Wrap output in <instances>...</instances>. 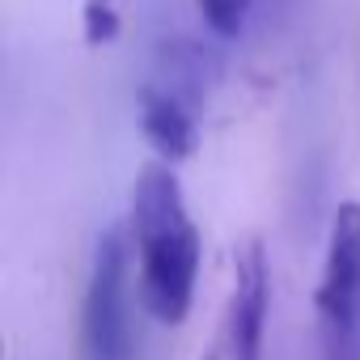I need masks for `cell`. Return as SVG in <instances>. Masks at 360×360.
<instances>
[{
    "instance_id": "6da1fadb",
    "label": "cell",
    "mask_w": 360,
    "mask_h": 360,
    "mask_svg": "<svg viewBox=\"0 0 360 360\" xmlns=\"http://www.w3.org/2000/svg\"><path fill=\"white\" fill-rule=\"evenodd\" d=\"M131 246L140 263V297L165 326L187 322L200 280V229L187 212L183 183L169 165H144L131 191Z\"/></svg>"
},
{
    "instance_id": "7a4b0ae2",
    "label": "cell",
    "mask_w": 360,
    "mask_h": 360,
    "mask_svg": "<svg viewBox=\"0 0 360 360\" xmlns=\"http://www.w3.org/2000/svg\"><path fill=\"white\" fill-rule=\"evenodd\" d=\"M326 360H360V204L347 200L330 217L322 280L314 292Z\"/></svg>"
},
{
    "instance_id": "3957f363",
    "label": "cell",
    "mask_w": 360,
    "mask_h": 360,
    "mask_svg": "<svg viewBox=\"0 0 360 360\" xmlns=\"http://www.w3.org/2000/svg\"><path fill=\"white\" fill-rule=\"evenodd\" d=\"M131 263H127V238L119 229H106L85 301H81V360H136V330H131Z\"/></svg>"
},
{
    "instance_id": "277c9868",
    "label": "cell",
    "mask_w": 360,
    "mask_h": 360,
    "mask_svg": "<svg viewBox=\"0 0 360 360\" xmlns=\"http://www.w3.org/2000/svg\"><path fill=\"white\" fill-rule=\"evenodd\" d=\"M267 301H271V276H267L263 242H246L233 259L229 301H225L212 343L200 360H263Z\"/></svg>"
},
{
    "instance_id": "5b68a950",
    "label": "cell",
    "mask_w": 360,
    "mask_h": 360,
    "mask_svg": "<svg viewBox=\"0 0 360 360\" xmlns=\"http://www.w3.org/2000/svg\"><path fill=\"white\" fill-rule=\"evenodd\" d=\"M140 127H144V140L165 161H187L195 153V144H200L195 110L187 102H178L174 94H165L161 85H144V94H140Z\"/></svg>"
},
{
    "instance_id": "8992f818",
    "label": "cell",
    "mask_w": 360,
    "mask_h": 360,
    "mask_svg": "<svg viewBox=\"0 0 360 360\" xmlns=\"http://www.w3.org/2000/svg\"><path fill=\"white\" fill-rule=\"evenodd\" d=\"M221 77V64L208 47L191 43V39H178V43H165L161 56H157V81L165 94H174L178 102H187L191 110L204 102L208 85Z\"/></svg>"
},
{
    "instance_id": "52a82bcc",
    "label": "cell",
    "mask_w": 360,
    "mask_h": 360,
    "mask_svg": "<svg viewBox=\"0 0 360 360\" xmlns=\"http://www.w3.org/2000/svg\"><path fill=\"white\" fill-rule=\"evenodd\" d=\"M250 5H255V0H195L200 18H204V22H208V30H212V34H221V39H238V34L246 30Z\"/></svg>"
},
{
    "instance_id": "ba28073f",
    "label": "cell",
    "mask_w": 360,
    "mask_h": 360,
    "mask_svg": "<svg viewBox=\"0 0 360 360\" xmlns=\"http://www.w3.org/2000/svg\"><path fill=\"white\" fill-rule=\"evenodd\" d=\"M119 39V9L115 0H85V43L102 47Z\"/></svg>"
}]
</instances>
